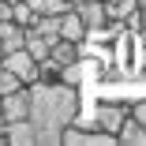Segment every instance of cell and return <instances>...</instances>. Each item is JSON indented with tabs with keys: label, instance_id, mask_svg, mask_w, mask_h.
<instances>
[{
	"label": "cell",
	"instance_id": "obj_1",
	"mask_svg": "<svg viewBox=\"0 0 146 146\" xmlns=\"http://www.w3.org/2000/svg\"><path fill=\"white\" fill-rule=\"evenodd\" d=\"M82 101L79 86L68 82H26V120L38 131V146H60V131Z\"/></svg>",
	"mask_w": 146,
	"mask_h": 146
},
{
	"label": "cell",
	"instance_id": "obj_2",
	"mask_svg": "<svg viewBox=\"0 0 146 146\" xmlns=\"http://www.w3.org/2000/svg\"><path fill=\"white\" fill-rule=\"evenodd\" d=\"M127 105L131 101H124V98H98L94 101V127L116 135V127H120L124 116H127Z\"/></svg>",
	"mask_w": 146,
	"mask_h": 146
},
{
	"label": "cell",
	"instance_id": "obj_3",
	"mask_svg": "<svg viewBox=\"0 0 146 146\" xmlns=\"http://www.w3.org/2000/svg\"><path fill=\"white\" fill-rule=\"evenodd\" d=\"M0 64H4V68H11L23 82H38V60H34V56L26 52L23 45H19V49H8L4 56H0Z\"/></svg>",
	"mask_w": 146,
	"mask_h": 146
},
{
	"label": "cell",
	"instance_id": "obj_4",
	"mask_svg": "<svg viewBox=\"0 0 146 146\" xmlns=\"http://www.w3.org/2000/svg\"><path fill=\"white\" fill-rule=\"evenodd\" d=\"M71 8H75V15L82 19V26H86V30H94V26H101V23L109 19L105 0H79V4H71Z\"/></svg>",
	"mask_w": 146,
	"mask_h": 146
},
{
	"label": "cell",
	"instance_id": "obj_5",
	"mask_svg": "<svg viewBox=\"0 0 146 146\" xmlns=\"http://www.w3.org/2000/svg\"><path fill=\"white\" fill-rule=\"evenodd\" d=\"M0 112H4V124L8 120H26V86L11 94H0Z\"/></svg>",
	"mask_w": 146,
	"mask_h": 146
},
{
	"label": "cell",
	"instance_id": "obj_6",
	"mask_svg": "<svg viewBox=\"0 0 146 146\" xmlns=\"http://www.w3.org/2000/svg\"><path fill=\"white\" fill-rule=\"evenodd\" d=\"M4 131H8V142L11 146H38V131H34L30 120H8Z\"/></svg>",
	"mask_w": 146,
	"mask_h": 146
},
{
	"label": "cell",
	"instance_id": "obj_7",
	"mask_svg": "<svg viewBox=\"0 0 146 146\" xmlns=\"http://www.w3.org/2000/svg\"><path fill=\"white\" fill-rule=\"evenodd\" d=\"M116 142H120V146H146V127L135 120L131 112L124 116V124L116 127Z\"/></svg>",
	"mask_w": 146,
	"mask_h": 146
},
{
	"label": "cell",
	"instance_id": "obj_8",
	"mask_svg": "<svg viewBox=\"0 0 146 146\" xmlns=\"http://www.w3.org/2000/svg\"><path fill=\"white\" fill-rule=\"evenodd\" d=\"M49 60H56L60 68H68L71 60H79V41H68V38H52V45H49Z\"/></svg>",
	"mask_w": 146,
	"mask_h": 146
},
{
	"label": "cell",
	"instance_id": "obj_9",
	"mask_svg": "<svg viewBox=\"0 0 146 146\" xmlns=\"http://www.w3.org/2000/svg\"><path fill=\"white\" fill-rule=\"evenodd\" d=\"M60 38H68V41H82V38H86V26H82V19L75 15V8L60 11Z\"/></svg>",
	"mask_w": 146,
	"mask_h": 146
},
{
	"label": "cell",
	"instance_id": "obj_10",
	"mask_svg": "<svg viewBox=\"0 0 146 146\" xmlns=\"http://www.w3.org/2000/svg\"><path fill=\"white\" fill-rule=\"evenodd\" d=\"M23 30H26V26H19V23H11V19H0V52L19 49V45H23Z\"/></svg>",
	"mask_w": 146,
	"mask_h": 146
},
{
	"label": "cell",
	"instance_id": "obj_11",
	"mask_svg": "<svg viewBox=\"0 0 146 146\" xmlns=\"http://www.w3.org/2000/svg\"><path fill=\"white\" fill-rule=\"evenodd\" d=\"M26 30H34L41 38H60V15H34Z\"/></svg>",
	"mask_w": 146,
	"mask_h": 146
},
{
	"label": "cell",
	"instance_id": "obj_12",
	"mask_svg": "<svg viewBox=\"0 0 146 146\" xmlns=\"http://www.w3.org/2000/svg\"><path fill=\"white\" fill-rule=\"evenodd\" d=\"M26 4L34 8V15H60V11L71 8L68 0H26Z\"/></svg>",
	"mask_w": 146,
	"mask_h": 146
},
{
	"label": "cell",
	"instance_id": "obj_13",
	"mask_svg": "<svg viewBox=\"0 0 146 146\" xmlns=\"http://www.w3.org/2000/svg\"><path fill=\"white\" fill-rule=\"evenodd\" d=\"M60 75H64V68L56 64V60H38V82H60Z\"/></svg>",
	"mask_w": 146,
	"mask_h": 146
},
{
	"label": "cell",
	"instance_id": "obj_14",
	"mask_svg": "<svg viewBox=\"0 0 146 146\" xmlns=\"http://www.w3.org/2000/svg\"><path fill=\"white\" fill-rule=\"evenodd\" d=\"M19 86H26L11 68H4V64H0V94H11V90H19Z\"/></svg>",
	"mask_w": 146,
	"mask_h": 146
},
{
	"label": "cell",
	"instance_id": "obj_15",
	"mask_svg": "<svg viewBox=\"0 0 146 146\" xmlns=\"http://www.w3.org/2000/svg\"><path fill=\"white\" fill-rule=\"evenodd\" d=\"M30 19H34V8L26 4V0H15V4H11V23H19V26H30Z\"/></svg>",
	"mask_w": 146,
	"mask_h": 146
},
{
	"label": "cell",
	"instance_id": "obj_16",
	"mask_svg": "<svg viewBox=\"0 0 146 146\" xmlns=\"http://www.w3.org/2000/svg\"><path fill=\"white\" fill-rule=\"evenodd\" d=\"M127 112H131V116H135V120H139V124L146 127V98H135V101L127 105Z\"/></svg>",
	"mask_w": 146,
	"mask_h": 146
},
{
	"label": "cell",
	"instance_id": "obj_17",
	"mask_svg": "<svg viewBox=\"0 0 146 146\" xmlns=\"http://www.w3.org/2000/svg\"><path fill=\"white\" fill-rule=\"evenodd\" d=\"M0 19H11V0H0Z\"/></svg>",
	"mask_w": 146,
	"mask_h": 146
},
{
	"label": "cell",
	"instance_id": "obj_18",
	"mask_svg": "<svg viewBox=\"0 0 146 146\" xmlns=\"http://www.w3.org/2000/svg\"><path fill=\"white\" fill-rule=\"evenodd\" d=\"M0 56H4V52H0Z\"/></svg>",
	"mask_w": 146,
	"mask_h": 146
},
{
	"label": "cell",
	"instance_id": "obj_19",
	"mask_svg": "<svg viewBox=\"0 0 146 146\" xmlns=\"http://www.w3.org/2000/svg\"><path fill=\"white\" fill-rule=\"evenodd\" d=\"M11 4H15V0H11Z\"/></svg>",
	"mask_w": 146,
	"mask_h": 146
}]
</instances>
